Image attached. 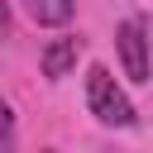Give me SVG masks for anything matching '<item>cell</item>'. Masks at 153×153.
Masks as SVG:
<instances>
[{
  "label": "cell",
  "mask_w": 153,
  "mask_h": 153,
  "mask_svg": "<svg viewBox=\"0 0 153 153\" xmlns=\"http://www.w3.org/2000/svg\"><path fill=\"white\" fill-rule=\"evenodd\" d=\"M76 57H81V38H53L43 48V76L48 81H62L76 67Z\"/></svg>",
  "instance_id": "3957f363"
},
{
  "label": "cell",
  "mask_w": 153,
  "mask_h": 153,
  "mask_svg": "<svg viewBox=\"0 0 153 153\" xmlns=\"http://www.w3.org/2000/svg\"><path fill=\"white\" fill-rule=\"evenodd\" d=\"M86 105H91V115H96L105 129H129V124H134V105H129V96L115 86L110 67H100V62L86 72Z\"/></svg>",
  "instance_id": "6da1fadb"
},
{
  "label": "cell",
  "mask_w": 153,
  "mask_h": 153,
  "mask_svg": "<svg viewBox=\"0 0 153 153\" xmlns=\"http://www.w3.org/2000/svg\"><path fill=\"white\" fill-rule=\"evenodd\" d=\"M24 10H29V19H33V24L57 29V24H67V19L76 14V0H24Z\"/></svg>",
  "instance_id": "277c9868"
},
{
  "label": "cell",
  "mask_w": 153,
  "mask_h": 153,
  "mask_svg": "<svg viewBox=\"0 0 153 153\" xmlns=\"http://www.w3.org/2000/svg\"><path fill=\"white\" fill-rule=\"evenodd\" d=\"M14 143V110L0 100V148H10Z\"/></svg>",
  "instance_id": "5b68a950"
},
{
  "label": "cell",
  "mask_w": 153,
  "mask_h": 153,
  "mask_svg": "<svg viewBox=\"0 0 153 153\" xmlns=\"http://www.w3.org/2000/svg\"><path fill=\"white\" fill-rule=\"evenodd\" d=\"M10 33V0H0V38Z\"/></svg>",
  "instance_id": "8992f818"
},
{
  "label": "cell",
  "mask_w": 153,
  "mask_h": 153,
  "mask_svg": "<svg viewBox=\"0 0 153 153\" xmlns=\"http://www.w3.org/2000/svg\"><path fill=\"white\" fill-rule=\"evenodd\" d=\"M115 48H120V62H124V76L129 81H148V33L139 19H124L115 29Z\"/></svg>",
  "instance_id": "7a4b0ae2"
}]
</instances>
